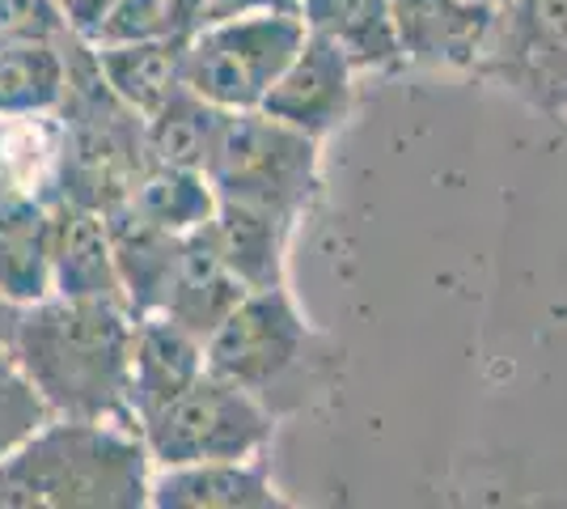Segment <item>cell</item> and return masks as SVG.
Listing matches in <instances>:
<instances>
[{
  "label": "cell",
  "instance_id": "7402d4cb",
  "mask_svg": "<svg viewBox=\"0 0 567 509\" xmlns=\"http://www.w3.org/2000/svg\"><path fill=\"white\" fill-rule=\"evenodd\" d=\"M64 98V39H0V115H43Z\"/></svg>",
  "mask_w": 567,
  "mask_h": 509
},
{
  "label": "cell",
  "instance_id": "d4e9b609",
  "mask_svg": "<svg viewBox=\"0 0 567 509\" xmlns=\"http://www.w3.org/2000/svg\"><path fill=\"white\" fill-rule=\"evenodd\" d=\"M64 34H69V18L55 0H0V39L60 43Z\"/></svg>",
  "mask_w": 567,
  "mask_h": 509
},
{
  "label": "cell",
  "instance_id": "4316f807",
  "mask_svg": "<svg viewBox=\"0 0 567 509\" xmlns=\"http://www.w3.org/2000/svg\"><path fill=\"white\" fill-rule=\"evenodd\" d=\"M13 311H18V306H9V302L0 297V336H9V323H13Z\"/></svg>",
  "mask_w": 567,
  "mask_h": 509
},
{
  "label": "cell",
  "instance_id": "5b68a950",
  "mask_svg": "<svg viewBox=\"0 0 567 509\" xmlns=\"http://www.w3.org/2000/svg\"><path fill=\"white\" fill-rule=\"evenodd\" d=\"M157 467L213 459H259L276 434V413L259 395L234 387L216 374H199L166 408L136 425Z\"/></svg>",
  "mask_w": 567,
  "mask_h": 509
},
{
  "label": "cell",
  "instance_id": "52a82bcc",
  "mask_svg": "<svg viewBox=\"0 0 567 509\" xmlns=\"http://www.w3.org/2000/svg\"><path fill=\"white\" fill-rule=\"evenodd\" d=\"M309 339L306 318L284 285L250 289L204 339V365L208 374L259 395L271 408V395L306 369Z\"/></svg>",
  "mask_w": 567,
  "mask_h": 509
},
{
  "label": "cell",
  "instance_id": "2e32d148",
  "mask_svg": "<svg viewBox=\"0 0 567 509\" xmlns=\"http://www.w3.org/2000/svg\"><path fill=\"white\" fill-rule=\"evenodd\" d=\"M288 234L292 221H284L271 208L237 204V200H216L213 238L234 267V276L246 289H276L284 285V255H288Z\"/></svg>",
  "mask_w": 567,
  "mask_h": 509
},
{
  "label": "cell",
  "instance_id": "9a60e30c",
  "mask_svg": "<svg viewBox=\"0 0 567 509\" xmlns=\"http://www.w3.org/2000/svg\"><path fill=\"white\" fill-rule=\"evenodd\" d=\"M51 293L60 297H102L123 302L115 267L111 225L94 208L55 200V255H51ZM127 306V302H123Z\"/></svg>",
  "mask_w": 567,
  "mask_h": 509
},
{
  "label": "cell",
  "instance_id": "44dd1931",
  "mask_svg": "<svg viewBox=\"0 0 567 509\" xmlns=\"http://www.w3.org/2000/svg\"><path fill=\"white\" fill-rule=\"evenodd\" d=\"M220 120H225L220 106L199 98L190 85H178L153 115H144V153H148V162L153 166L204 170Z\"/></svg>",
  "mask_w": 567,
  "mask_h": 509
},
{
  "label": "cell",
  "instance_id": "7a4b0ae2",
  "mask_svg": "<svg viewBox=\"0 0 567 509\" xmlns=\"http://www.w3.org/2000/svg\"><path fill=\"white\" fill-rule=\"evenodd\" d=\"M153 459L132 420L51 416L0 459V509H144Z\"/></svg>",
  "mask_w": 567,
  "mask_h": 509
},
{
  "label": "cell",
  "instance_id": "ba28073f",
  "mask_svg": "<svg viewBox=\"0 0 567 509\" xmlns=\"http://www.w3.org/2000/svg\"><path fill=\"white\" fill-rule=\"evenodd\" d=\"M474 73L550 120H567V0L504 4Z\"/></svg>",
  "mask_w": 567,
  "mask_h": 509
},
{
  "label": "cell",
  "instance_id": "83f0119b",
  "mask_svg": "<svg viewBox=\"0 0 567 509\" xmlns=\"http://www.w3.org/2000/svg\"><path fill=\"white\" fill-rule=\"evenodd\" d=\"M474 4H483V9H492V13H499L504 4H513V0H474Z\"/></svg>",
  "mask_w": 567,
  "mask_h": 509
},
{
  "label": "cell",
  "instance_id": "e0dca14e",
  "mask_svg": "<svg viewBox=\"0 0 567 509\" xmlns=\"http://www.w3.org/2000/svg\"><path fill=\"white\" fill-rule=\"evenodd\" d=\"M309 34L331 39L355 73H390L402 64L390 0H301Z\"/></svg>",
  "mask_w": 567,
  "mask_h": 509
},
{
  "label": "cell",
  "instance_id": "8992f818",
  "mask_svg": "<svg viewBox=\"0 0 567 509\" xmlns=\"http://www.w3.org/2000/svg\"><path fill=\"white\" fill-rule=\"evenodd\" d=\"M306 39L297 13H255L195 26L183 60V85L220 111H255Z\"/></svg>",
  "mask_w": 567,
  "mask_h": 509
},
{
  "label": "cell",
  "instance_id": "cb8c5ba5",
  "mask_svg": "<svg viewBox=\"0 0 567 509\" xmlns=\"http://www.w3.org/2000/svg\"><path fill=\"white\" fill-rule=\"evenodd\" d=\"M51 413L34 383L22 374L18 357L9 353V339L0 336V459L13 455L39 425H48Z\"/></svg>",
  "mask_w": 567,
  "mask_h": 509
},
{
  "label": "cell",
  "instance_id": "484cf974",
  "mask_svg": "<svg viewBox=\"0 0 567 509\" xmlns=\"http://www.w3.org/2000/svg\"><path fill=\"white\" fill-rule=\"evenodd\" d=\"M255 13H297L301 18V0H204L199 26L229 22V18H255Z\"/></svg>",
  "mask_w": 567,
  "mask_h": 509
},
{
  "label": "cell",
  "instance_id": "8fae6325",
  "mask_svg": "<svg viewBox=\"0 0 567 509\" xmlns=\"http://www.w3.org/2000/svg\"><path fill=\"white\" fill-rule=\"evenodd\" d=\"M402 64L474 73L496 13L474 0H390Z\"/></svg>",
  "mask_w": 567,
  "mask_h": 509
},
{
  "label": "cell",
  "instance_id": "30bf717a",
  "mask_svg": "<svg viewBox=\"0 0 567 509\" xmlns=\"http://www.w3.org/2000/svg\"><path fill=\"white\" fill-rule=\"evenodd\" d=\"M246 293L250 289L237 281L234 267L225 264V255L213 238V221H208V225L178 238L153 315H166L169 323L187 327L190 336L208 339L220 327V318L229 315Z\"/></svg>",
  "mask_w": 567,
  "mask_h": 509
},
{
  "label": "cell",
  "instance_id": "d6986e66",
  "mask_svg": "<svg viewBox=\"0 0 567 509\" xmlns=\"http://www.w3.org/2000/svg\"><path fill=\"white\" fill-rule=\"evenodd\" d=\"M190 39V34H187ZM187 39H127V43H94L97 69L136 115H153L178 85Z\"/></svg>",
  "mask_w": 567,
  "mask_h": 509
},
{
  "label": "cell",
  "instance_id": "7c38bea8",
  "mask_svg": "<svg viewBox=\"0 0 567 509\" xmlns=\"http://www.w3.org/2000/svg\"><path fill=\"white\" fill-rule=\"evenodd\" d=\"M204 339L166 315H132V420L141 425L204 374Z\"/></svg>",
  "mask_w": 567,
  "mask_h": 509
},
{
  "label": "cell",
  "instance_id": "6da1fadb",
  "mask_svg": "<svg viewBox=\"0 0 567 509\" xmlns=\"http://www.w3.org/2000/svg\"><path fill=\"white\" fill-rule=\"evenodd\" d=\"M4 339L51 416L132 420V311L123 302L51 293L18 306Z\"/></svg>",
  "mask_w": 567,
  "mask_h": 509
},
{
  "label": "cell",
  "instance_id": "ac0fdd59",
  "mask_svg": "<svg viewBox=\"0 0 567 509\" xmlns=\"http://www.w3.org/2000/svg\"><path fill=\"white\" fill-rule=\"evenodd\" d=\"M64 170V123L43 115H0V195L60 200Z\"/></svg>",
  "mask_w": 567,
  "mask_h": 509
},
{
  "label": "cell",
  "instance_id": "3957f363",
  "mask_svg": "<svg viewBox=\"0 0 567 509\" xmlns=\"http://www.w3.org/2000/svg\"><path fill=\"white\" fill-rule=\"evenodd\" d=\"M64 123L60 200L94 213H111L127 200L136 174L148 166L144 115H136L106 85L97 51L81 34H64V98L55 106Z\"/></svg>",
  "mask_w": 567,
  "mask_h": 509
},
{
  "label": "cell",
  "instance_id": "603a6c76",
  "mask_svg": "<svg viewBox=\"0 0 567 509\" xmlns=\"http://www.w3.org/2000/svg\"><path fill=\"white\" fill-rule=\"evenodd\" d=\"M204 0H111V13L97 26L94 43L127 39H187L199 26Z\"/></svg>",
  "mask_w": 567,
  "mask_h": 509
},
{
  "label": "cell",
  "instance_id": "5bb4252c",
  "mask_svg": "<svg viewBox=\"0 0 567 509\" xmlns=\"http://www.w3.org/2000/svg\"><path fill=\"white\" fill-rule=\"evenodd\" d=\"M55 255V200L0 195V297L30 306L51 297Z\"/></svg>",
  "mask_w": 567,
  "mask_h": 509
},
{
  "label": "cell",
  "instance_id": "277c9868",
  "mask_svg": "<svg viewBox=\"0 0 567 509\" xmlns=\"http://www.w3.org/2000/svg\"><path fill=\"white\" fill-rule=\"evenodd\" d=\"M322 141L271 120L267 111H225L208 153V183L216 200H237L271 208L284 221L309 213V204L322 192Z\"/></svg>",
  "mask_w": 567,
  "mask_h": 509
},
{
  "label": "cell",
  "instance_id": "4fadbf2b",
  "mask_svg": "<svg viewBox=\"0 0 567 509\" xmlns=\"http://www.w3.org/2000/svg\"><path fill=\"white\" fill-rule=\"evenodd\" d=\"M153 509H280L267 467L259 459H213L162 467L148 485Z\"/></svg>",
  "mask_w": 567,
  "mask_h": 509
},
{
  "label": "cell",
  "instance_id": "9c48e42d",
  "mask_svg": "<svg viewBox=\"0 0 567 509\" xmlns=\"http://www.w3.org/2000/svg\"><path fill=\"white\" fill-rule=\"evenodd\" d=\"M352 60L334 48L331 39L306 30L297 55L271 81L259 111H267L271 120L288 123V128H297V132H306L313 141H327L334 128L352 115Z\"/></svg>",
  "mask_w": 567,
  "mask_h": 509
},
{
  "label": "cell",
  "instance_id": "ffe728a7",
  "mask_svg": "<svg viewBox=\"0 0 567 509\" xmlns=\"http://www.w3.org/2000/svg\"><path fill=\"white\" fill-rule=\"evenodd\" d=\"M132 217H141L153 230L166 234H190L216 217V192L204 170H178V166H148L136 174L132 192L123 200Z\"/></svg>",
  "mask_w": 567,
  "mask_h": 509
}]
</instances>
